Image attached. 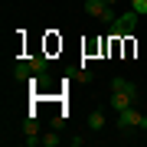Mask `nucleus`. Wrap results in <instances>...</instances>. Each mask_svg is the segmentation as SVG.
<instances>
[{"instance_id":"1a4fd4ad","label":"nucleus","mask_w":147,"mask_h":147,"mask_svg":"<svg viewBox=\"0 0 147 147\" xmlns=\"http://www.w3.org/2000/svg\"><path fill=\"white\" fill-rule=\"evenodd\" d=\"M42 144H46V147H56V144H59V134H56V131L46 134V137H42Z\"/></svg>"},{"instance_id":"9d476101","label":"nucleus","mask_w":147,"mask_h":147,"mask_svg":"<svg viewBox=\"0 0 147 147\" xmlns=\"http://www.w3.org/2000/svg\"><path fill=\"white\" fill-rule=\"evenodd\" d=\"M105 3H108V7H118V0H105Z\"/></svg>"},{"instance_id":"f257e3e1","label":"nucleus","mask_w":147,"mask_h":147,"mask_svg":"<svg viewBox=\"0 0 147 147\" xmlns=\"http://www.w3.org/2000/svg\"><path fill=\"white\" fill-rule=\"evenodd\" d=\"M131 127H144V131H147V118L137 115L134 105L124 108V111H118V131H131Z\"/></svg>"},{"instance_id":"423d86ee","label":"nucleus","mask_w":147,"mask_h":147,"mask_svg":"<svg viewBox=\"0 0 147 147\" xmlns=\"http://www.w3.org/2000/svg\"><path fill=\"white\" fill-rule=\"evenodd\" d=\"M23 134H26V137H39V127H36V121H23Z\"/></svg>"},{"instance_id":"20e7f679","label":"nucleus","mask_w":147,"mask_h":147,"mask_svg":"<svg viewBox=\"0 0 147 147\" xmlns=\"http://www.w3.org/2000/svg\"><path fill=\"white\" fill-rule=\"evenodd\" d=\"M105 10H108L105 0H85V13L95 16V20H101V13H105Z\"/></svg>"},{"instance_id":"39448f33","label":"nucleus","mask_w":147,"mask_h":147,"mask_svg":"<svg viewBox=\"0 0 147 147\" xmlns=\"http://www.w3.org/2000/svg\"><path fill=\"white\" fill-rule=\"evenodd\" d=\"M101 127H105V111H92L88 115V131H101Z\"/></svg>"},{"instance_id":"0eeeda50","label":"nucleus","mask_w":147,"mask_h":147,"mask_svg":"<svg viewBox=\"0 0 147 147\" xmlns=\"http://www.w3.org/2000/svg\"><path fill=\"white\" fill-rule=\"evenodd\" d=\"M131 10L137 16H147V0H131Z\"/></svg>"},{"instance_id":"f03ea898","label":"nucleus","mask_w":147,"mask_h":147,"mask_svg":"<svg viewBox=\"0 0 147 147\" xmlns=\"http://www.w3.org/2000/svg\"><path fill=\"white\" fill-rule=\"evenodd\" d=\"M111 92H124V95H131L134 101L141 98V88H137L134 82H127V79H121V75H115V79H111Z\"/></svg>"},{"instance_id":"7ed1b4c3","label":"nucleus","mask_w":147,"mask_h":147,"mask_svg":"<svg viewBox=\"0 0 147 147\" xmlns=\"http://www.w3.org/2000/svg\"><path fill=\"white\" fill-rule=\"evenodd\" d=\"M131 105H137L131 95H124V92H111V108H115V111H124V108H131Z\"/></svg>"},{"instance_id":"6e6552de","label":"nucleus","mask_w":147,"mask_h":147,"mask_svg":"<svg viewBox=\"0 0 147 147\" xmlns=\"http://www.w3.org/2000/svg\"><path fill=\"white\" fill-rule=\"evenodd\" d=\"M115 20H118V13H115V7H108V10L101 13V23H108V26H115Z\"/></svg>"}]
</instances>
